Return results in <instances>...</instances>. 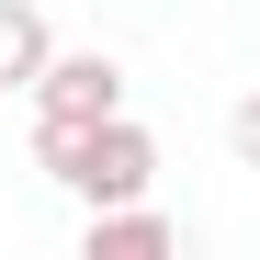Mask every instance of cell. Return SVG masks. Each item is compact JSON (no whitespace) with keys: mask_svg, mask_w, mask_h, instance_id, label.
<instances>
[{"mask_svg":"<svg viewBox=\"0 0 260 260\" xmlns=\"http://www.w3.org/2000/svg\"><path fill=\"white\" fill-rule=\"evenodd\" d=\"M34 170L79 204H136L158 181V136L136 113H102V124H34Z\"/></svg>","mask_w":260,"mask_h":260,"instance_id":"cell-1","label":"cell"},{"mask_svg":"<svg viewBox=\"0 0 260 260\" xmlns=\"http://www.w3.org/2000/svg\"><path fill=\"white\" fill-rule=\"evenodd\" d=\"M102 113H124V57L57 46V68L34 79V124H102Z\"/></svg>","mask_w":260,"mask_h":260,"instance_id":"cell-2","label":"cell"},{"mask_svg":"<svg viewBox=\"0 0 260 260\" xmlns=\"http://www.w3.org/2000/svg\"><path fill=\"white\" fill-rule=\"evenodd\" d=\"M79 249H91V260H170V249H181V226L136 192V204H91V238H79Z\"/></svg>","mask_w":260,"mask_h":260,"instance_id":"cell-3","label":"cell"},{"mask_svg":"<svg viewBox=\"0 0 260 260\" xmlns=\"http://www.w3.org/2000/svg\"><path fill=\"white\" fill-rule=\"evenodd\" d=\"M46 68H57V23L34 0H0V91H34Z\"/></svg>","mask_w":260,"mask_h":260,"instance_id":"cell-4","label":"cell"},{"mask_svg":"<svg viewBox=\"0 0 260 260\" xmlns=\"http://www.w3.org/2000/svg\"><path fill=\"white\" fill-rule=\"evenodd\" d=\"M226 147H238V170H260V91H249V102L226 113Z\"/></svg>","mask_w":260,"mask_h":260,"instance_id":"cell-5","label":"cell"}]
</instances>
